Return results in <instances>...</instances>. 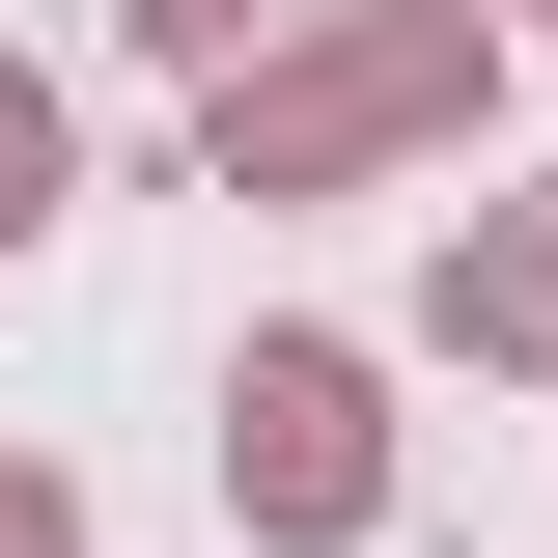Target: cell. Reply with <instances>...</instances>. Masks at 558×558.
Segmentation results:
<instances>
[{"label":"cell","mask_w":558,"mask_h":558,"mask_svg":"<svg viewBox=\"0 0 558 558\" xmlns=\"http://www.w3.org/2000/svg\"><path fill=\"white\" fill-rule=\"evenodd\" d=\"M223 475H252L279 531H363V363H307V336H279L252 391H223Z\"/></svg>","instance_id":"obj_1"},{"label":"cell","mask_w":558,"mask_h":558,"mask_svg":"<svg viewBox=\"0 0 558 558\" xmlns=\"http://www.w3.org/2000/svg\"><path fill=\"white\" fill-rule=\"evenodd\" d=\"M418 84H447V28H363V57H307L279 112H223V168H307V140H391Z\"/></svg>","instance_id":"obj_2"},{"label":"cell","mask_w":558,"mask_h":558,"mask_svg":"<svg viewBox=\"0 0 558 558\" xmlns=\"http://www.w3.org/2000/svg\"><path fill=\"white\" fill-rule=\"evenodd\" d=\"M57 223V84H0V252Z\"/></svg>","instance_id":"obj_3"},{"label":"cell","mask_w":558,"mask_h":558,"mask_svg":"<svg viewBox=\"0 0 558 558\" xmlns=\"http://www.w3.org/2000/svg\"><path fill=\"white\" fill-rule=\"evenodd\" d=\"M0 558H84V531H57V502H28V475H0Z\"/></svg>","instance_id":"obj_4"},{"label":"cell","mask_w":558,"mask_h":558,"mask_svg":"<svg viewBox=\"0 0 558 558\" xmlns=\"http://www.w3.org/2000/svg\"><path fill=\"white\" fill-rule=\"evenodd\" d=\"M168 28H223V0H168Z\"/></svg>","instance_id":"obj_5"}]
</instances>
